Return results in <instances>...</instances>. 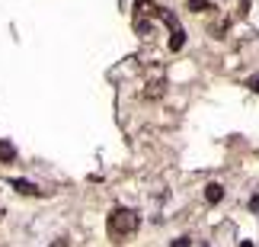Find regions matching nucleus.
I'll return each mask as SVG.
<instances>
[{"instance_id": "nucleus-4", "label": "nucleus", "mask_w": 259, "mask_h": 247, "mask_svg": "<svg viewBox=\"0 0 259 247\" xmlns=\"http://www.w3.org/2000/svg\"><path fill=\"white\" fill-rule=\"evenodd\" d=\"M221 196H224V190H221V183H208V190H205V199L211 202H221Z\"/></svg>"}, {"instance_id": "nucleus-6", "label": "nucleus", "mask_w": 259, "mask_h": 247, "mask_svg": "<svg viewBox=\"0 0 259 247\" xmlns=\"http://www.w3.org/2000/svg\"><path fill=\"white\" fill-rule=\"evenodd\" d=\"M250 87H253V90L259 93V77H250Z\"/></svg>"}, {"instance_id": "nucleus-3", "label": "nucleus", "mask_w": 259, "mask_h": 247, "mask_svg": "<svg viewBox=\"0 0 259 247\" xmlns=\"http://www.w3.org/2000/svg\"><path fill=\"white\" fill-rule=\"evenodd\" d=\"M16 161V148L10 141H0V164H13Z\"/></svg>"}, {"instance_id": "nucleus-1", "label": "nucleus", "mask_w": 259, "mask_h": 247, "mask_svg": "<svg viewBox=\"0 0 259 247\" xmlns=\"http://www.w3.org/2000/svg\"><path fill=\"white\" fill-rule=\"evenodd\" d=\"M138 225H141V218H138L135 209H125V206H115L112 212H109V234H112L115 241H125L131 238V234L138 231Z\"/></svg>"}, {"instance_id": "nucleus-2", "label": "nucleus", "mask_w": 259, "mask_h": 247, "mask_svg": "<svg viewBox=\"0 0 259 247\" xmlns=\"http://www.w3.org/2000/svg\"><path fill=\"white\" fill-rule=\"evenodd\" d=\"M13 190H16V193H26V196H42V190L32 186L29 180H13Z\"/></svg>"}, {"instance_id": "nucleus-7", "label": "nucleus", "mask_w": 259, "mask_h": 247, "mask_svg": "<svg viewBox=\"0 0 259 247\" xmlns=\"http://www.w3.org/2000/svg\"><path fill=\"white\" fill-rule=\"evenodd\" d=\"M240 247H253V244H250V241H243V244H240Z\"/></svg>"}, {"instance_id": "nucleus-5", "label": "nucleus", "mask_w": 259, "mask_h": 247, "mask_svg": "<svg viewBox=\"0 0 259 247\" xmlns=\"http://www.w3.org/2000/svg\"><path fill=\"white\" fill-rule=\"evenodd\" d=\"M170 247H189V238H179V241H173Z\"/></svg>"}]
</instances>
